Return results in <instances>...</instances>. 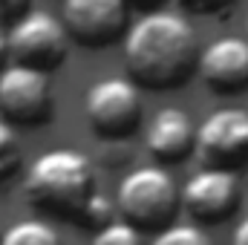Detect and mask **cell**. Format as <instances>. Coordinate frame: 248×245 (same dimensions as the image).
I'll use <instances>...</instances> for the list:
<instances>
[{
	"mask_svg": "<svg viewBox=\"0 0 248 245\" xmlns=\"http://www.w3.org/2000/svg\"><path fill=\"white\" fill-rule=\"evenodd\" d=\"M196 156L205 168L240 170L248 165V110L225 107L196 124Z\"/></svg>",
	"mask_w": 248,
	"mask_h": 245,
	"instance_id": "obj_8",
	"label": "cell"
},
{
	"mask_svg": "<svg viewBox=\"0 0 248 245\" xmlns=\"http://www.w3.org/2000/svg\"><path fill=\"white\" fill-rule=\"evenodd\" d=\"M26 12H32V0H0V26L20 20Z\"/></svg>",
	"mask_w": 248,
	"mask_h": 245,
	"instance_id": "obj_18",
	"label": "cell"
},
{
	"mask_svg": "<svg viewBox=\"0 0 248 245\" xmlns=\"http://www.w3.org/2000/svg\"><path fill=\"white\" fill-rule=\"evenodd\" d=\"M196 75L214 95H237L248 90V41L219 38L199 52Z\"/></svg>",
	"mask_w": 248,
	"mask_h": 245,
	"instance_id": "obj_10",
	"label": "cell"
},
{
	"mask_svg": "<svg viewBox=\"0 0 248 245\" xmlns=\"http://www.w3.org/2000/svg\"><path fill=\"white\" fill-rule=\"evenodd\" d=\"M147 153L165 168V165H182L196 153V124L179 107L159 110L144 130Z\"/></svg>",
	"mask_w": 248,
	"mask_h": 245,
	"instance_id": "obj_11",
	"label": "cell"
},
{
	"mask_svg": "<svg viewBox=\"0 0 248 245\" xmlns=\"http://www.w3.org/2000/svg\"><path fill=\"white\" fill-rule=\"evenodd\" d=\"M246 26H248V20H246Z\"/></svg>",
	"mask_w": 248,
	"mask_h": 245,
	"instance_id": "obj_23",
	"label": "cell"
},
{
	"mask_svg": "<svg viewBox=\"0 0 248 245\" xmlns=\"http://www.w3.org/2000/svg\"><path fill=\"white\" fill-rule=\"evenodd\" d=\"M185 12H193V15H205V17H219L225 15L237 0H179Z\"/></svg>",
	"mask_w": 248,
	"mask_h": 245,
	"instance_id": "obj_17",
	"label": "cell"
},
{
	"mask_svg": "<svg viewBox=\"0 0 248 245\" xmlns=\"http://www.w3.org/2000/svg\"><path fill=\"white\" fill-rule=\"evenodd\" d=\"M0 113L12 127H44L55 116L49 72L9 63L0 69Z\"/></svg>",
	"mask_w": 248,
	"mask_h": 245,
	"instance_id": "obj_6",
	"label": "cell"
},
{
	"mask_svg": "<svg viewBox=\"0 0 248 245\" xmlns=\"http://www.w3.org/2000/svg\"><path fill=\"white\" fill-rule=\"evenodd\" d=\"M12 63H23L41 72H55L69 58V35L61 17L32 9L6 32Z\"/></svg>",
	"mask_w": 248,
	"mask_h": 245,
	"instance_id": "obj_5",
	"label": "cell"
},
{
	"mask_svg": "<svg viewBox=\"0 0 248 245\" xmlns=\"http://www.w3.org/2000/svg\"><path fill=\"white\" fill-rule=\"evenodd\" d=\"M90 245H147V243H144V234L139 228H133L124 219H113V222H107L104 228H98L93 234Z\"/></svg>",
	"mask_w": 248,
	"mask_h": 245,
	"instance_id": "obj_14",
	"label": "cell"
},
{
	"mask_svg": "<svg viewBox=\"0 0 248 245\" xmlns=\"http://www.w3.org/2000/svg\"><path fill=\"white\" fill-rule=\"evenodd\" d=\"M0 245H63V240L49 222L26 219V222H15L9 231H3Z\"/></svg>",
	"mask_w": 248,
	"mask_h": 245,
	"instance_id": "obj_12",
	"label": "cell"
},
{
	"mask_svg": "<svg viewBox=\"0 0 248 245\" xmlns=\"http://www.w3.org/2000/svg\"><path fill=\"white\" fill-rule=\"evenodd\" d=\"M9 61V41H6V32H3V26H0V69L6 66Z\"/></svg>",
	"mask_w": 248,
	"mask_h": 245,
	"instance_id": "obj_21",
	"label": "cell"
},
{
	"mask_svg": "<svg viewBox=\"0 0 248 245\" xmlns=\"http://www.w3.org/2000/svg\"><path fill=\"white\" fill-rule=\"evenodd\" d=\"M150 245H214V240L199 225H176L173 222V225L156 231Z\"/></svg>",
	"mask_w": 248,
	"mask_h": 245,
	"instance_id": "obj_15",
	"label": "cell"
},
{
	"mask_svg": "<svg viewBox=\"0 0 248 245\" xmlns=\"http://www.w3.org/2000/svg\"><path fill=\"white\" fill-rule=\"evenodd\" d=\"M124 3H127V9H139V12L147 15V12H156L165 0H124Z\"/></svg>",
	"mask_w": 248,
	"mask_h": 245,
	"instance_id": "obj_19",
	"label": "cell"
},
{
	"mask_svg": "<svg viewBox=\"0 0 248 245\" xmlns=\"http://www.w3.org/2000/svg\"><path fill=\"white\" fill-rule=\"evenodd\" d=\"M0 237H3V231H0Z\"/></svg>",
	"mask_w": 248,
	"mask_h": 245,
	"instance_id": "obj_22",
	"label": "cell"
},
{
	"mask_svg": "<svg viewBox=\"0 0 248 245\" xmlns=\"http://www.w3.org/2000/svg\"><path fill=\"white\" fill-rule=\"evenodd\" d=\"M231 245H248V216L237 225V231H234V240H231Z\"/></svg>",
	"mask_w": 248,
	"mask_h": 245,
	"instance_id": "obj_20",
	"label": "cell"
},
{
	"mask_svg": "<svg viewBox=\"0 0 248 245\" xmlns=\"http://www.w3.org/2000/svg\"><path fill=\"white\" fill-rule=\"evenodd\" d=\"M127 12L124 0H63L61 23L78 46L104 49L124 41Z\"/></svg>",
	"mask_w": 248,
	"mask_h": 245,
	"instance_id": "obj_9",
	"label": "cell"
},
{
	"mask_svg": "<svg viewBox=\"0 0 248 245\" xmlns=\"http://www.w3.org/2000/svg\"><path fill=\"white\" fill-rule=\"evenodd\" d=\"M84 119L101 141H127L144 122L141 90L127 75H110L95 81L84 95Z\"/></svg>",
	"mask_w": 248,
	"mask_h": 245,
	"instance_id": "obj_4",
	"label": "cell"
},
{
	"mask_svg": "<svg viewBox=\"0 0 248 245\" xmlns=\"http://www.w3.org/2000/svg\"><path fill=\"white\" fill-rule=\"evenodd\" d=\"M23 165V147L9 122H0V184L12 182Z\"/></svg>",
	"mask_w": 248,
	"mask_h": 245,
	"instance_id": "obj_13",
	"label": "cell"
},
{
	"mask_svg": "<svg viewBox=\"0 0 248 245\" xmlns=\"http://www.w3.org/2000/svg\"><path fill=\"white\" fill-rule=\"evenodd\" d=\"M199 38L185 15L147 12L124 32L127 78L139 90L170 92L185 87L199 66Z\"/></svg>",
	"mask_w": 248,
	"mask_h": 245,
	"instance_id": "obj_1",
	"label": "cell"
},
{
	"mask_svg": "<svg viewBox=\"0 0 248 245\" xmlns=\"http://www.w3.org/2000/svg\"><path fill=\"white\" fill-rule=\"evenodd\" d=\"M116 219V202L113 199H107L101 190L90 199V205L84 208V214L78 216V228H87V231H98V228H104L107 222H113Z\"/></svg>",
	"mask_w": 248,
	"mask_h": 245,
	"instance_id": "obj_16",
	"label": "cell"
},
{
	"mask_svg": "<svg viewBox=\"0 0 248 245\" xmlns=\"http://www.w3.org/2000/svg\"><path fill=\"white\" fill-rule=\"evenodd\" d=\"M243 182L237 170L205 168L196 170L182 187V208L199 225H219L240 211Z\"/></svg>",
	"mask_w": 248,
	"mask_h": 245,
	"instance_id": "obj_7",
	"label": "cell"
},
{
	"mask_svg": "<svg viewBox=\"0 0 248 245\" xmlns=\"http://www.w3.org/2000/svg\"><path fill=\"white\" fill-rule=\"evenodd\" d=\"M23 193L35 211L75 225L90 199L98 193V176L81 150L52 147L41 153L26 170Z\"/></svg>",
	"mask_w": 248,
	"mask_h": 245,
	"instance_id": "obj_2",
	"label": "cell"
},
{
	"mask_svg": "<svg viewBox=\"0 0 248 245\" xmlns=\"http://www.w3.org/2000/svg\"><path fill=\"white\" fill-rule=\"evenodd\" d=\"M182 211V190L162 165H141L130 170L116 190V214L141 234H156L176 222Z\"/></svg>",
	"mask_w": 248,
	"mask_h": 245,
	"instance_id": "obj_3",
	"label": "cell"
}]
</instances>
